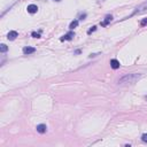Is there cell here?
I'll return each instance as SVG.
<instances>
[{
    "label": "cell",
    "instance_id": "cell-1",
    "mask_svg": "<svg viewBox=\"0 0 147 147\" xmlns=\"http://www.w3.org/2000/svg\"><path fill=\"white\" fill-rule=\"evenodd\" d=\"M140 75L138 74H130V75H127L125 77H123L122 79H120V84H124V83H135L137 79H139Z\"/></svg>",
    "mask_w": 147,
    "mask_h": 147
},
{
    "label": "cell",
    "instance_id": "cell-2",
    "mask_svg": "<svg viewBox=\"0 0 147 147\" xmlns=\"http://www.w3.org/2000/svg\"><path fill=\"white\" fill-rule=\"evenodd\" d=\"M145 12H147V1L141 4L140 6H138L136 8V10L133 12V14H141V13H145Z\"/></svg>",
    "mask_w": 147,
    "mask_h": 147
},
{
    "label": "cell",
    "instance_id": "cell-3",
    "mask_svg": "<svg viewBox=\"0 0 147 147\" xmlns=\"http://www.w3.org/2000/svg\"><path fill=\"white\" fill-rule=\"evenodd\" d=\"M36 52V48L35 47H30V46H27V47L23 48V53L25 55H29V54H32V53Z\"/></svg>",
    "mask_w": 147,
    "mask_h": 147
},
{
    "label": "cell",
    "instance_id": "cell-4",
    "mask_svg": "<svg viewBox=\"0 0 147 147\" xmlns=\"http://www.w3.org/2000/svg\"><path fill=\"white\" fill-rule=\"evenodd\" d=\"M27 9H28V13H30V14H35V13L38 12V7L36 5H29Z\"/></svg>",
    "mask_w": 147,
    "mask_h": 147
},
{
    "label": "cell",
    "instance_id": "cell-5",
    "mask_svg": "<svg viewBox=\"0 0 147 147\" xmlns=\"http://www.w3.org/2000/svg\"><path fill=\"white\" fill-rule=\"evenodd\" d=\"M17 36H18L17 31H9V33L7 35V39L8 40H14Z\"/></svg>",
    "mask_w": 147,
    "mask_h": 147
},
{
    "label": "cell",
    "instance_id": "cell-6",
    "mask_svg": "<svg viewBox=\"0 0 147 147\" xmlns=\"http://www.w3.org/2000/svg\"><path fill=\"white\" fill-rule=\"evenodd\" d=\"M72 37H75V33L70 31V32H68L67 35H65L62 38H61V41H63V40H71Z\"/></svg>",
    "mask_w": 147,
    "mask_h": 147
},
{
    "label": "cell",
    "instance_id": "cell-7",
    "mask_svg": "<svg viewBox=\"0 0 147 147\" xmlns=\"http://www.w3.org/2000/svg\"><path fill=\"white\" fill-rule=\"evenodd\" d=\"M110 66H112L113 69H118L120 68V61H117L116 59H113V60H110Z\"/></svg>",
    "mask_w": 147,
    "mask_h": 147
},
{
    "label": "cell",
    "instance_id": "cell-8",
    "mask_svg": "<svg viewBox=\"0 0 147 147\" xmlns=\"http://www.w3.org/2000/svg\"><path fill=\"white\" fill-rule=\"evenodd\" d=\"M37 131L39 133H45L47 131V127L45 124H39V125H37Z\"/></svg>",
    "mask_w": 147,
    "mask_h": 147
},
{
    "label": "cell",
    "instance_id": "cell-9",
    "mask_svg": "<svg viewBox=\"0 0 147 147\" xmlns=\"http://www.w3.org/2000/svg\"><path fill=\"white\" fill-rule=\"evenodd\" d=\"M112 21H113V16L112 15H107L105 17V21L101 23V25H102V27H106V25H107L109 22H112Z\"/></svg>",
    "mask_w": 147,
    "mask_h": 147
},
{
    "label": "cell",
    "instance_id": "cell-10",
    "mask_svg": "<svg viewBox=\"0 0 147 147\" xmlns=\"http://www.w3.org/2000/svg\"><path fill=\"white\" fill-rule=\"evenodd\" d=\"M77 25H78V21H77V20H75V21H72V22L70 23L69 28H70V29H74V28H76Z\"/></svg>",
    "mask_w": 147,
    "mask_h": 147
},
{
    "label": "cell",
    "instance_id": "cell-11",
    "mask_svg": "<svg viewBox=\"0 0 147 147\" xmlns=\"http://www.w3.org/2000/svg\"><path fill=\"white\" fill-rule=\"evenodd\" d=\"M7 50H8V47L5 45V44H1V45H0V51H1L3 53L7 52Z\"/></svg>",
    "mask_w": 147,
    "mask_h": 147
},
{
    "label": "cell",
    "instance_id": "cell-12",
    "mask_svg": "<svg viewBox=\"0 0 147 147\" xmlns=\"http://www.w3.org/2000/svg\"><path fill=\"white\" fill-rule=\"evenodd\" d=\"M141 139H142V141H145V142H147V133H145V135H142V137H141Z\"/></svg>",
    "mask_w": 147,
    "mask_h": 147
},
{
    "label": "cell",
    "instance_id": "cell-13",
    "mask_svg": "<svg viewBox=\"0 0 147 147\" xmlns=\"http://www.w3.org/2000/svg\"><path fill=\"white\" fill-rule=\"evenodd\" d=\"M95 29H97V27H92V28H91V29H90V30L87 31V33H89V35H90L91 32H93V31H95Z\"/></svg>",
    "mask_w": 147,
    "mask_h": 147
},
{
    "label": "cell",
    "instance_id": "cell-14",
    "mask_svg": "<svg viewBox=\"0 0 147 147\" xmlns=\"http://www.w3.org/2000/svg\"><path fill=\"white\" fill-rule=\"evenodd\" d=\"M32 37H35V38H40V35H39V33H37V32H32Z\"/></svg>",
    "mask_w": 147,
    "mask_h": 147
},
{
    "label": "cell",
    "instance_id": "cell-15",
    "mask_svg": "<svg viewBox=\"0 0 147 147\" xmlns=\"http://www.w3.org/2000/svg\"><path fill=\"white\" fill-rule=\"evenodd\" d=\"M140 24H141V25H146V24H147V18H145V20H142Z\"/></svg>",
    "mask_w": 147,
    "mask_h": 147
},
{
    "label": "cell",
    "instance_id": "cell-16",
    "mask_svg": "<svg viewBox=\"0 0 147 147\" xmlns=\"http://www.w3.org/2000/svg\"><path fill=\"white\" fill-rule=\"evenodd\" d=\"M55 1H60V0H55Z\"/></svg>",
    "mask_w": 147,
    "mask_h": 147
}]
</instances>
